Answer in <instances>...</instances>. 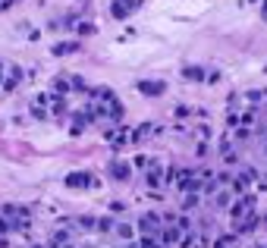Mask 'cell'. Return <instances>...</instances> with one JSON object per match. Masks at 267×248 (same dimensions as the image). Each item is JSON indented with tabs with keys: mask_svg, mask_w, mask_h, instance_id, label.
<instances>
[{
	"mask_svg": "<svg viewBox=\"0 0 267 248\" xmlns=\"http://www.w3.org/2000/svg\"><path fill=\"white\" fill-rule=\"evenodd\" d=\"M95 223H98L95 217H85V220H79V226H82V230H95Z\"/></svg>",
	"mask_w": 267,
	"mask_h": 248,
	"instance_id": "obj_15",
	"label": "cell"
},
{
	"mask_svg": "<svg viewBox=\"0 0 267 248\" xmlns=\"http://www.w3.org/2000/svg\"><path fill=\"white\" fill-rule=\"evenodd\" d=\"M6 230H13V226H10V220H6V217H0V232H6Z\"/></svg>",
	"mask_w": 267,
	"mask_h": 248,
	"instance_id": "obj_19",
	"label": "cell"
},
{
	"mask_svg": "<svg viewBox=\"0 0 267 248\" xmlns=\"http://www.w3.org/2000/svg\"><path fill=\"white\" fill-rule=\"evenodd\" d=\"M129 170H132V166L123 164V160H113V164H110V176L113 179H129Z\"/></svg>",
	"mask_w": 267,
	"mask_h": 248,
	"instance_id": "obj_4",
	"label": "cell"
},
{
	"mask_svg": "<svg viewBox=\"0 0 267 248\" xmlns=\"http://www.w3.org/2000/svg\"><path fill=\"white\" fill-rule=\"evenodd\" d=\"M126 135H129L126 129H113V132H107V142H117V145H119V142H123Z\"/></svg>",
	"mask_w": 267,
	"mask_h": 248,
	"instance_id": "obj_10",
	"label": "cell"
},
{
	"mask_svg": "<svg viewBox=\"0 0 267 248\" xmlns=\"http://www.w3.org/2000/svg\"><path fill=\"white\" fill-rule=\"evenodd\" d=\"M3 245H6V242H3V239H0V248H3Z\"/></svg>",
	"mask_w": 267,
	"mask_h": 248,
	"instance_id": "obj_23",
	"label": "cell"
},
{
	"mask_svg": "<svg viewBox=\"0 0 267 248\" xmlns=\"http://www.w3.org/2000/svg\"><path fill=\"white\" fill-rule=\"evenodd\" d=\"M117 232H119L123 239H129V236H132V226H129V223H119V226H117Z\"/></svg>",
	"mask_w": 267,
	"mask_h": 248,
	"instance_id": "obj_13",
	"label": "cell"
},
{
	"mask_svg": "<svg viewBox=\"0 0 267 248\" xmlns=\"http://www.w3.org/2000/svg\"><path fill=\"white\" fill-rule=\"evenodd\" d=\"M198 204V195H185L183 198V207H185V211H189V207H195Z\"/></svg>",
	"mask_w": 267,
	"mask_h": 248,
	"instance_id": "obj_14",
	"label": "cell"
},
{
	"mask_svg": "<svg viewBox=\"0 0 267 248\" xmlns=\"http://www.w3.org/2000/svg\"><path fill=\"white\" fill-rule=\"evenodd\" d=\"M164 88H167L164 82H138V91H142V95H164Z\"/></svg>",
	"mask_w": 267,
	"mask_h": 248,
	"instance_id": "obj_6",
	"label": "cell"
},
{
	"mask_svg": "<svg viewBox=\"0 0 267 248\" xmlns=\"http://www.w3.org/2000/svg\"><path fill=\"white\" fill-rule=\"evenodd\" d=\"M142 248H160V239H154V236H145V239H142Z\"/></svg>",
	"mask_w": 267,
	"mask_h": 248,
	"instance_id": "obj_12",
	"label": "cell"
},
{
	"mask_svg": "<svg viewBox=\"0 0 267 248\" xmlns=\"http://www.w3.org/2000/svg\"><path fill=\"white\" fill-rule=\"evenodd\" d=\"M261 16H264V22H267V0H261Z\"/></svg>",
	"mask_w": 267,
	"mask_h": 248,
	"instance_id": "obj_20",
	"label": "cell"
},
{
	"mask_svg": "<svg viewBox=\"0 0 267 248\" xmlns=\"http://www.w3.org/2000/svg\"><path fill=\"white\" fill-rule=\"evenodd\" d=\"M183 79H189V82H201V79H204V69H198V66H185V69H183Z\"/></svg>",
	"mask_w": 267,
	"mask_h": 248,
	"instance_id": "obj_8",
	"label": "cell"
},
{
	"mask_svg": "<svg viewBox=\"0 0 267 248\" xmlns=\"http://www.w3.org/2000/svg\"><path fill=\"white\" fill-rule=\"evenodd\" d=\"M98 230H104V232L113 230V220H98Z\"/></svg>",
	"mask_w": 267,
	"mask_h": 248,
	"instance_id": "obj_18",
	"label": "cell"
},
{
	"mask_svg": "<svg viewBox=\"0 0 267 248\" xmlns=\"http://www.w3.org/2000/svg\"><path fill=\"white\" fill-rule=\"evenodd\" d=\"M66 88H69V82H66V79H53V91L66 95Z\"/></svg>",
	"mask_w": 267,
	"mask_h": 248,
	"instance_id": "obj_11",
	"label": "cell"
},
{
	"mask_svg": "<svg viewBox=\"0 0 267 248\" xmlns=\"http://www.w3.org/2000/svg\"><path fill=\"white\" fill-rule=\"evenodd\" d=\"M79 50V41H60V44H53V53L57 57H66V53H76Z\"/></svg>",
	"mask_w": 267,
	"mask_h": 248,
	"instance_id": "obj_7",
	"label": "cell"
},
{
	"mask_svg": "<svg viewBox=\"0 0 267 248\" xmlns=\"http://www.w3.org/2000/svg\"><path fill=\"white\" fill-rule=\"evenodd\" d=\"M217 204L226 207V204H230V195H226V192H217Z\"/></svg>",
	"mask_w": 267,
	"mask_h": 248,
	"instance_id": "obj_17",
	"label": "cell"
},
{
	"mask_svg": "<svg viewBox=\"0 0 267 248\" xmlns=\"http://www.w3.org/2000/svg\"><path fill=\"white\" fill-rule=\"evenodd\" d=\"M66 185H69V189H88L91 176L88 173H72V176H66Z\"/></svg>",
	"mask_w": 267,
	"mask_h": 248,
	"instance_id": "obj_3",
	"label": "cell"
},
{
	"mask_svg": "<svg viewBox=\"0 0 267 248\" xmlns=\"http://www.w3.org/2000/svg\"><path fill=\"white\" fill-rule=\"evenodd\" d=\"M154 230H157V217H154V214H145V217H142V232H145V236H151Z\"/></svg>",
	"mask_w": 267,
	"mask_h": 248,
	"instance_id": "obj_9",
	"label": "cell"
},
{
	"mask_svg": "<svg viewBox=\"0 0 267 248\" xmlns=\"http://www.w3.org/2000/svg\"><path fill=\"white\" fill-rule=\"evenodd\" d=\"M251 204H255V198H251V195H242V201H236V204H233V217H236V220H245V217H249V211H251Z\"/></svg>",
	"mask_w": 267,
	"mask_h": 248,
	"instance_id": "obj_1",
	"label": "cell"
},
{
	"mask_svg": "<svg viewBox=\"0 0 267 248\" xmlns=\"http://www.w3.org/2000/svg\"><path fill=\"white\" fill-rule=\"evenodd\" d=\"M0 82H3V63H0Z\"/></svg>",
	"mask_w": 267,
	"mask_h": 248,
	"instance_id": "obj_22",
	"label": "cell"
},
{
	"mask_svg": "<svg viewBox=\"0 0 267 248\" xmlns=\"http://www.w3.org/2000/svg\"><path fill=\"white\" fill-rule=\"evenodd\" d=\"M13 3V0H0V10H6V6H10Z\"/></svg>",
	"mask_w": 267,
	"mask_h": 248,
	"instance_id": "obj_21",
	"label": "cell"
},
{
	"mask_svg": "<svg viewBox=\"0 0 267 248\" xmlns=\"http://www.w3.org/2000/svg\"><path fill=\"white\" fill-rule=\"evenodd\" d=\"M132 6H138V0H113L110 13H113L117 19H126V16H129V10H132Z\"/></svg>",
	"mask_w": 267,
	"mask_h": 248,
	"instance_id": "obj_2",
	"label": "cell"
},
{
	"mask_svg": "<svg viewBox=\"0 0 267 248\" xmlns=\"http://www.w3.org/2000/svg\"><path fill=\"white\" fill-rule=\"evenodd\" d=\"M19 79H22V69H19V66H10V76L3 79V88H6V91H13V88L19 85Z\"/></svg>",
	"mask_w": 267,
	"mask_h": 248,
	"instance_id": "obj_5",
	"label": "cell"
},
{
	"mask_svg": "<svg viewBox=\"0 0 267 248\" xmlns=\"http://www.w3.org/2000/svg\"><path fill=\"white\" fill-rule=\"evenodd\" d=\"M264 95H267V91H249V100H251V104H258Z\"/></svg>",
	"mask_w": 267,
	"mask_h": 248,
	"instance_id": "obj_16",
	"label": "cell"
}]
</instances>
